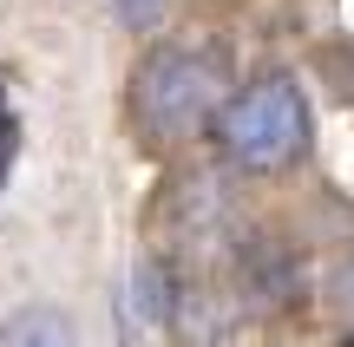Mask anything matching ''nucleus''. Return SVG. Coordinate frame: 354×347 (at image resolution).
I'll list each match as a JSON object with an SVG mask.
<instances>
[{
    "label": "nucleus",
    "instance_id": "nucleus-1",
    "mask_svg": "<svg viewBox=\"0 0 354 347\" xmlns=\"http://www.w3.org/2000/svg\"><path fill=\"white\" fill-rule=\"evenodd\" d=\"M230 92V59L210 39H151L131 59V86H125V112H131V138L151 157H184L216 131Z\"/></svg>",
    "mask_w": 354,
    "mask_h": 347
},
{
    "label": "nucleus",
    "instance_id": "nucleus-2",
    "mask_svg": "<svg viewBox=\"0 0 354 347\" xmlns=\"http://www.w3.org/2000/svg\"><path fill=\"white\" fill-rule=\"evenodd\" d=\"M210 144H216V164H223L230 177H243V184L302 170L308 151H315V105H308L302 72L263 66V72L236 79V92H230Z\"/></svg>",
    "mask_w": 354,
    "mask_h": 347
},
{
    "label": "nucleus",
    "instance_id": "nucleus-3",
    "mask_svg": "<svg viewBox=\"0 0 354 347\" xmlns=\"http://www.w3.org/2000/svg\"><path fill=\"white\" fill-rule=\"evenodd\" d=\"M243 177H230L223 164H190V170H171L165 197H158V249L177 269V282L190 275H223L236 236L250 230V210H243Z\"/></svg>",
    "mask_w": 354,
    "mask_h": 347
},
{
    "label": "nucleus",
    "instance_id": "nucleus-4",
    "mask_svg": "<svg viewBox=\"0 0 354 347\" xmlns=\"http://www.w3.org/2000/svg\"><path fill=\"white\" fill-rule=\"evenodd\" d=\"M223 288L236 295V308L250 315V321L289 315L295 301H302V288H308L302 243H289V236L269 230V223H250V230L236 236V249H230V262H223Z\"/></svg>",
    "mask_w": 354,
    "mask_h": 347
},
{
    "label": "nucleus",
    "instance_id": "nucleus-5",
    "mask_svg": "<svg viewBox=\"0 0 354 347\" xmlns=\"http://www.w3.org/2000/svg\"><path fill=\"white\" fill-rule=\"evenodd\" d=\"M131 295H125V308H131V321L138 328H171V308H177V269L165 256H151L145 249L138 262H131Z\"/></svg>",
    "mask_w": 354,
    "mask_h": 347
},
{
    "label": "nucleus",
    "instance_id": "nucleus-6",
    "mask_svg": "<svg viewBox=\"0 0 354 347\" xmlns=\"http://www.w3.org/2000/svg\"><path fill=\"white\" fill-rule=\"evenodd\" d=\"M0 347H79V335L53 301H26L0 321Z\"/></svg>",
    "mask_w": 354,
    "mask_h": 347
},
{
    "label": "nucleus",
    "instance_id": "nucleus-7",
    "mask_svg": "<svg viewBox=\"0 0 354 347\" xmlns=\"http://www.w3.org/2000/svg\"><path fill=\"white\" fill-rule=\"evenodd\" d=\"M322 308H328V321L342 328V335H354V249L328 262V275H322Z\"/></svg>",
    "mask_w": 354,
    "mask_h": 347
},
{
    "label": "nucleus",
    "instance_id": "nucleus-8",
    "mask_svg": "<svg viewBox=\"0 0 354 347\" xmlns=\"http://www.w3.org/2000/svg\"><path fill=\"white\" fill-rule=\"evenodd\" d=\"M171 7H177V0H112V13H118V26H125V33H138L145 46H151V33H165V20H171Z\"/></svg>",
    "mask_w": 354,
    "mask_h": 347
},
{
    "label": "nucleus",
    "instance_id": "nucleus-9",
    "mask_svg": "<svg viewBox=\"0 0 354 347\" xmlns=\"http://www.w3.org/2000/svg\"><path fill=\"white\" fill-rule=\"evenodd\" d=\"M13 144H20V125H13L7 92H0V177H7V164H13Z\"/></svg>",
    "mask_w": 354,
    "mask_h": 347
}]
</instances>
